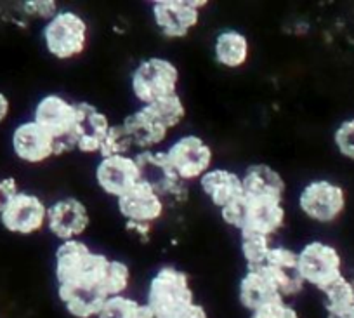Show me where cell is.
<instances>
[{"label": "cell", "mask_w": 354, "mask_h": 318, "mask_svg": "<svg viewBox=\"0 0 354 318\" xmlns=\"http://www.w3.org/2000/svg\"><path fill=\"white\" fill-rule=\"evenodd\" d=\"M110 256L94 251L87 242H59L54 251V279L56 287H100L103 290ZM104 292V290H103Z\"/></svg>", "instance_id": "1"}, {"label": "cell", "mask_w": 354, "mask_h": 318, "mask_svg": "<svg viewBox=\"0 0 354 318\" xmlns=\"http://www.w3.org/2000/svg\"><path fill=\"white\" fill-rule=\"evenodd\" d=\"M195 301L192 276L176 265L160 266L146 287L145 304L156 318H176Z\"/></svg>", "instance_id": "2"}, {"label": "cell", "mask_w": 354, "mask_h": 318, "mask_svg": "<svg viewBox=\"0 0 354 318\" xmlns=\"http://www.w3.org/2000/svg\"><path fill=\"white\" fill-rule=\"evenodd\" d=\"M129 84L138 106H148L179 92L181 71L169 58L148 56L136 64Z\"/></svg>", "instance_id": "3"}, {"label": "cell", "mask_w": 354, "mask_h": 318, "mask_svg": "<svg viewBox=\"0 0 354 318\" xmlns=\"http://www.w3.org/2000/svg\"><path fill=\"white\" fill-rule=\"evenodd\" d=\"M42 44L53 60H77L88 46L87 19L73 9H61L53 19L42 25Z\"/></svg>", "instance_id": "4"}, {"label": "cell", "mask_w": 354, "mask_h": 318, "mask_svg": "<svg viewBox=\"0 0 354 318\" xmlns=\"http://www.w3.org/2000/svg\"><path fill=\"white\" fill-rule=\"evenodd\" d=\"M299 212L316 224H332L347 207V193L342 184L332 179H311L299 190Z\"/></svg>", "instance_id": "5"}, {"label": "cell", "mask_w": 354, "mask_h": 318, "mask_svg": "<svg viewBox=\"0 0 354 318\" xmlns=\"http://www.w3.org/2000/svg\"><path fill=\"white\" fill-rule=\"evenodd\" d=\"M299 272L306 287L318 292L344 276V259L339 249L325 240H309L297 251Z\"/></svg>", "instance_id": "6"}, {"label": "cell", "mask_w": 354, "mask_h": 318, "mask_svg": "<svg viewBox=\"0 0 354 318\" xmlns=\"http://www.w3.org/2000/svg\"><path fill=\"white\" fill-rule=\"evenodd\" d=\"M167 160L185 183H198L214 167V150L205 138L195 132L177 136L163 148Z\"/></svg>", "instance_id": "7"}, {"label": "cell", "mask_w": 354, "mask_h": 318, "mask_svg": "<svg viewBox=\"0 0 354 318\" xmlns=\"http://www.w3.org/2000/svg\"><path fill=\"white\" fill-rule=\"evenodd\" d=\"M203 0H155L151 2V19L160 35L169 40L186 39L198 26Z\"/></svg>", "instance_id": "8"}, {"label": "cell", "mask_w": 354, "mask_h": 318, "mask_svg": "<svg viewBox=\"0 0 354 318\" xmlns=\"http://www.w3.org/2000/svg\"><path fill=\"white\" fill-rule=\"evenodd\" d=\"M49 204L33 191L21 190L0 214V227L16 237H33L47 230Z\"/></svg>", "instance_id": "9"}, {"label": "cell", "mask_w": 354, "mask_h": 318, "mask_svg": "<svg viewBox=\"0 0 354 318\" xmlns=\"http://www.w3.org/2000/svg\"><path fill=\"white\" fill-rule=\"evenodd\" d=\"M141 181L158 191L167 204H185L189 197V184L177 176L163 150L136 153Z\"/></svg>", "instance_id": "10"}, {"label": "cell", "mask_w": 354, "mask_h": 318, "mask_svg": "<svg viewBox=\"0 0 354 318\" xmlns=\"http://www.w3.org/2000/svg\"><path fill=\"white\" fill-rule=\"evenodd\" d=\"M11 152L25 166H42L56 157V139L33 118L18 122L9 138Z\"/></svg>", "instance_id": "11"}, {"label": "cell", "mask_w": 354, "mask_h": 318, "mask_svg": "<svg viewBox=\"0 0 354 318\" xmlns=\"http://www.w3.org/2000/svg\"><path fill=\"white\" fill-rule=\"evenodd\" d=\"M91 228V211L77 197H61L49 204L47 231L57 242L80 240Z\"/></svg>", "instance_id": "12"}, {"label": "cell", "mask_w": 354, "mask_h": 318, "mask_svg": "<svg viewBox=\"0 0 354 318\" xmlns=\"http://www.w3.org/2000/svg\"><path fill=\"white\" fill-rule=\"evenodd\" d=\"M32 118L47 132H50L56 141L71 138L77 127L78 105L77 101L59 92H49L35 103Z\"/></svg>", "instance_id": "13"}, {"label": "cell", "mask_w": 354, "mask_h": 318, "mask_svg": "<svg viewBox=\"0 0 354 318\" xmlns=\"http://www.w3.org/2000/svg\"><path fill=\"white\" fill-rule=\"evenodd\" d=\"M141 181L136 155L100 157L94 167V183L101 193L118 200Z\"/></svg>", "instance_id": "14"}, {"label": "cell", "mask_w": 354, "mask_h": 318, "mask_svg": "<svg viewBox=\"0 0 354 318\" xmlns=\"http://www.w3.org/2000/svg\"><path fill=\"white\" fill-rule=\"evenodd\" d=\"M115 204L125 224H148V227H153L165 216L169 205L165 198L145 181H139L132 190L115 200Z\"/></svg>", "instance_id": "15"}, {"label": "cell", "mask_w": 354, "mask_h": 318, "mask_svg": "<svg viewBox=\"0 0 354 318\" xmlns=\"http://www.w3.org/2000/svg\"><path fill=\"white\" fill-rule=\"evenodd\" d=\"M77 105L78 118L77 127H75L73 132L77 152L80 155L100 157L104 145V139H106L113 122L94 103L77 101Z\"/></svg>", "instance_id": "16"}, {"label": "cell", "mask_w": 354, "mask_h": 318, "mask_svg": "<svg viewBox=\"0 0 354 318\" xmlns=\"http://www.w3.org/2000/svg\"><path fill=\"white\" fill-rule=\"evenodd\" d=\"M262 268L268 270L285 301L295 299L304 292L306 283L299 272V256L295 249L274 244Z\"/></svg>", "instance_id": "17"}, {"label": "cell", "mask_w": 354, "mask_h": 318, "mask_svg": "<svg viewBox=\"0 0 354 318\" xmlns=\"http://www.w3.org/2000/svg\"><path fill=\"white\" fill-rule=\"evenodd\" d=\"M122 125L127 131L136 153L162 150L170 138L169 129L146 106H138L134 112L125 115Z\"/></svg>", "instance_id": "18"}, {"label": "cell", "mask_w": 354, "mask_h": 318, "mask_svg": "<svg viewBox=\"0 0 354 318\" xmlns=\"http://www.w3.org/2000/svg\"><path fill=\"white\" fill-rule=\"evenodd\" d=\"M243 197L252 200H283L287 197L288 184L283 174L273 166L255 162L245 167L241 173Z\"/></svg>", "instance_id": "19"}, {"label": "cell", "mask_w": 354, "mask_h": 318, "mask_svg": "<svg viewBox=\"0 0 354 318\" xmlns=\"http://www.w3.org/2000/svg\"><path fill=\"white\" fill-rule=\"evenodd\" d=\"M287 218L288 212L283 200H252L245 197V221L241 231H255L273 238L283 230Z\"/></svg>", "instance_id": "20"}, {"label": "cell", "mask_w": 354, "mask_h": 318, "mask_svg": "<svg viewBox=\"0 0 354 318\" xmlns=\"http://www.w3.org/2000/svg\"><path fill=\"white\" fill-rule=\"evenodd\" d=\"M238 301L248 313L277 301H285L266 268H247L238 282Z\"/></svg>", "instance_id": "21"}, {"label": "cell", "mask_w": 354, "mask_h": 318, "mask_svg": "<svg viewBox=\"0 0 354 318\" xmlns=\"http://www.w3.org/2000/svg\"><path fill=\"white\" fill-rule=\"evenodd\" d=\"M198 188L216 209H224L243 198L241 174L230 167L214 166L198 179Z\"/></svg>", "instance_id": "22"}, {"label": "cell", "mask_w": 354, "mask_h": 318, "mask_svg": "<svg viewBox=\"0 0 354 318\" xmlns=\"http://www.w3.org/2000/svg\"><path fill=\"white\" fill-rule=\"evenodd\" d=\"M252 44L247 33L236 28H224L214 37L212 56L221 68L240 70L250 60Z\"/></svg>", "instance_id": "23"}, {"label": "cell", "mask_w": 354, "mask_h": 318, "mask_svg": "<svg viewBox=\"0 0 354 318\" xmlns=\"http://www.w3.org/2000/svg\"><path fill=\"white\" fill-rule=\"evenodd\" d=\"M59 303L71 318H97L106 294L100 287H56Z\"/></svg>", "instance_id": "24"}, {"label": "cell", "mask_w": 354, "mask_h": 318, "mask_svg": "<svg viewBox=\"0 0 354 318\" xmlns=\"http://www.w3.org/2000/svg\"><path fill=\"white\" fill-rule=\"evenodd\" d=\"M274 242L271 237L255 233V231H241L240 233V254L247 268H261L268 261Z\"/></svg>", "instance_id": "25"}, {"label": "cell", "mask_w": 354, "mask_h": 318, "mask_svg": "<svg viewBox=\"0 0 354 318\" xmlns=\"http://www.w3.org/2000/svg\"><path fill=\"white\" fill-rule=\"evenodd\" d=\"M149 315L151 311L145 301L131 294H122V296L108 297L97 318H149Z\"/></svg>", "instance_id": "26"}, {"label": "cell", "mask_w": 354, "mask_h": 318, "mask_svg": "<svg viewBox=\"0 0 354 318\" xmlns=\"http://www.w3.org/2000/svg\"><path fill=\"white\" fill-rule=\"evenodd\" d=\"M170 132L176 131L177 127H181L183 122L186 121V115H188V108H186V103L183 99V96L177 92V94L167 96V98L160 99V101L151 103V105L146 106Z\"/></svg>", "instance_id": "27"}, {"label": "cell", "mask_w": 354, "mask_h": 318, "mask_svg": "<svg viewBox=\"0 0 354 318\" xmlns=\"http://www.w3.org/2000/svg\"><path fill=\"white\" fill-rule=\"evenodd\" d=\"M132 285V270L122 259L110 258L108 263L106 273H104L103 280V290L106 297L122 296V294H129V289Z\"/></svg>", "instance_id": "28"}, {"label": "cell", "mask_w": 354, "mask_h": 318, "mask_svg": "<svg viewBox=\"0 0 354 318\" xmlns=\"http://www.w3.org/2000/svg\"><path fill=\"white\" fill-rule=\"evenodd\" d=\"M323 296V306L326 313H335V311L347 310L354 306V290L349 276H340L337 282L326 287L319 292Z\"/></svg>", "instance_id": "29"}, {"label": "cell", "mask_w": 354, "mask_h": 318, "mask_svg": "<svg viewBox=\"0 0 354 318\" xmlns=\"http://www.w3.org/2000/svg\"><path fill=\"white\" fill-rule=\"evenodd\" d=\"M117 155H136L134 145L129 138L127 131L124 129L122 122L111 125L106 139H104L103 150L100 157H117Z\"/></svg>", "instance_id": "30"}, {"label": "cell", "mask_w": 354, "mask_h": 318, "mask_svg": "<svg viewBox=\"0 0 354 318\" xmlns=\"http://www.w3.org/2000/svg\"><path fill=\"white\" fill-rule=\"evenodd\" d=\"M21 15L32 21L47 23L61 11L56 0H25L21 2Z\"/></svg>", "instance_id": "31"}, {"label": "cell", "mask_w": 354, "mask_h": 318, "mask_svg": "<svg viewBox=\"0 0 354 318\" xmlns=\"http://www.w3.org/2000/svg\"><path fill=\"white\" fill-rule=\"evenodd\" d=\"M333 145L340 157L354 162V117L346 118L333 131Z\"/></svg>", "instance_id": "32"}, {"label": "cell", "mask_w": 354, "mask_h": 318, "mask_svg": "<svg viewBox=\"0 0 354 318\" xmlns=\"http://www.w3.org/2000/svg\"><path fill=\"white\" fill-rule=\"evenodd\" d=\"M248 318H302L290 301H277L264 308L252 311Z\"/></svg>", "instance_id": "33"}, {"label": "cell", "mask_w": 354, "mask_h": 318, "mask_svg": "<svg viewBox=\"0 0 354 318\" xmlns=\"http://www.w3.org/2000/svg\"><path fill=\"white\" fill-rule=\"evenodd\" d=\"M19 191H21V184L15 176L0 177V214L8 209V205L15 200Z\"/></svg>", "instance_id": "34"}, {"label": "cell", "mask_w": 354, "mask_h": 318, "mask_svg": "<svg viewBox=\"0 0 354 318\" xmlns=\"http://www.w3.org/2000/svg\"><path fill=\"white\" fill-rule=\"evenodd\" d=\"M176 318H210V317H209V311L205 310V306H203L202 303H198V301H195L192 306H188L185 311H181Z\"/></svg>", "instance_id": "35"}, {"label": "cell", "mask_w": 354, "mask_h": 318, "mask_svg": "<svg viewBox=\"0 0 354 318\" xmlns=\"http://www.w3.org/2000/svg\"><path fill=\"white\" fill-rule=\"evenodd\" d=\"M12 114L11 98L4 91H0V125L6 124Z\"/></svg>", "instance_id": "36"}, {"label": "cell", "mask_w": 354, "mask_h": 318, "mask_svg": "<svg viewBox=\"0 0 354 318\" xmlns=\"http://www.w3.org/2000/svg\"><path fill=\"white\" fill-rule=\"evenodd\" d=\"M325 318H354V306L342 311H335V313H326Z\"/></svg>", "instance_id": "37"}, {"label": "cell", "mask_w": 354, "mask_h": 318, "mask_svg": "<svg viewBox=\"0 0 354 318\" xmlns=\"http://www.w3.org/2000/svg\"><path fill=\"white\" fill-rule=\"evenodd\" d=\"M351 283H353V290H354V276H351Z\"/></svg>", "instance_id": "38"}, {"label": "cell", "mask_w": 354, "mask_h": 318, "mask_svg": "<svg viewBox=\"0 0 354 318\" xmlns=\"http://www.w3.org/2000/svg\"><path fill=\"white\" fill-rule=\"evenodd\" d=\"M149 318H156V317H155V315H153V313H151V315H149Z\"/></svg>", "instance_id": "39"}]
</instances>
